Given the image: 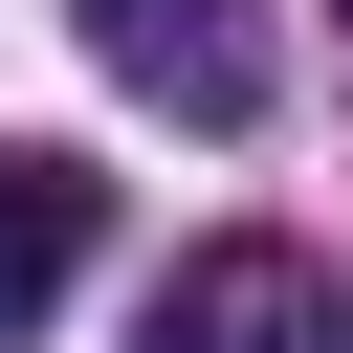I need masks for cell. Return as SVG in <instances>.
I'll use <instances>...</instances> for the list:
<instances>
[{
    "label": "cell",
    "mask_w": 353,
    "mask_h": 353,
    "mask_svg": "<svg viewBox=\"0 0 353 353\" xmlns=\"http://www.w3.org/2000/svg\"><path fill=\"white\" fill-rule=\"evenodd\" d=\"M132 353H309V265H287V243H199V265L132 309Z\"/></svg>",
    "instance_id": "cell-3"
},
{
    "label": "cell",
    "mask_w": 353,
    "mask_h": 353,
    "mask_svg": "<svg viewBox=\"0 0 353 353\" xmlns=\"http://www.w3.org/2000/svg\"><path fill=\"white\" fill-rule=\"evenodd\" d=\"M88 243H110V176H88L66 132H0V331H44V309L88 287Z\"/></svg>",
    "instance_id": "cell-2"
},
{
    "label": "cell",
    "mask_w": 353,
    "mask_h": 353,
    "mask_svg": "<svg viewBox=\"0 0 353 353\" xmlns=\"http://www.w3.org/2000/svg\"><path fill=\"white\" fill-rule=\"evenodd\" d=\"M88 66L132 110H176V132H243L265 110V22L243 0H88Z\"/></svg>",
    "instance_id": "cell-1"
}]
</instances>
